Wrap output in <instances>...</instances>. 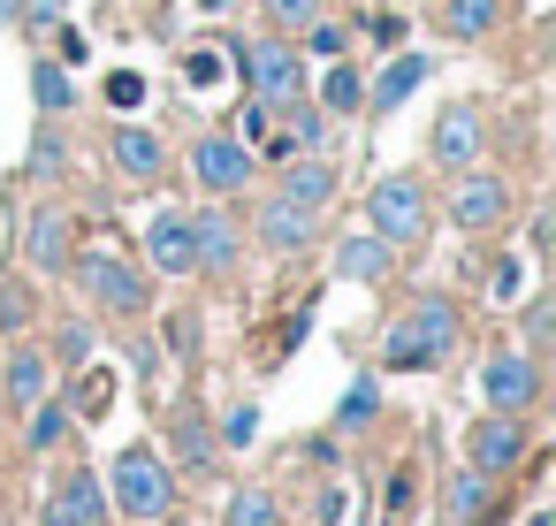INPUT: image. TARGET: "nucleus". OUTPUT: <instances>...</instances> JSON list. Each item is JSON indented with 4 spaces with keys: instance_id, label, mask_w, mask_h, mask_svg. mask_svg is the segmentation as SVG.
I'll return each instance as SVG.
<instances>
[{
    "instance_id": "bb28decb",
    "label": "nucleus",
    "mask_w": 556,
    "mask_h": 526,
    "mask_svg": "<svg viewBox=\"0 0 556 526\" xmlns=\"http://www.w3.org/2000/svg\"><path fill=\"white\" fill-rule=\"evenodd\" d=\"M450 511H457V518H480V511H488V473L465 465V473L450 480Z\"/></svg>"
},
{
    "instance_id": "f257e3e1",
    "label": "nucleus",
    "mask_w": 556,
    "mask_h": 526,
    "mask_svg": "<svg viewBox=\"0 0 556 526\" xmlns=\"http://www.w3.org/2000/svg\"><path fill=\"white\" fill-rule=\"evenodd\" d=\"M450 343H457V313H450L442 298H419V305L389 328L381 366H396V374H427V366H442V359H450Z\"/></svg>"
},
{
    "instance_id": "412c9836",
    "label": "nucleus",
    "mask_w": 556,
    "mask_h": 526,
    "mask_svg": "<svg viewBox=\"0 0 556 526\" xmlns=\"http://www.w3.org/2000/svg\"><path fill=\"white\" fill-rule=\"evenodd\" d=\"M31 100H39V115H70V108H77V77H70L62 62H39V70H31Z\"/></svg>"
},
{
    "instance_id": "20e7f679",
    "label": "nucleus",
    "mask_w": 556,
    "mask_h": 526,
    "mask_svg": "<svg viewBox=\"0 0 556 526\" xmlns=\"http://www.w3.org/2000/svg\"><path fill=\"white\" fill-rule=\"evenodd\" d=\"M237 70L252 77V100H267V108H298V92H305V62L282 39H252L237 54Z\"/></svg>"
},
{
    "instance_id": "c756f323",
    "label": "nucleus",
    "mask_w": 556,
    "mask_h": 526,
    "mask_svg": "<svg viewBox=\"0 0 556 526\" xmlns=\"http://www.w3.org/2000/svg\"><path fill=\"white\" fill-rule=\"evenodd\" d=\"M108 108H123V115L146 108V77H138V70H115V77H108Z\"/></svg>"
},
{
    "instance_id": "dca6fc26",
    "label": "nucleus",
    "mask_w": 556,
    "mask_h": 526,
    "mask_svg": "<svg viewBox=\"0 0 556 526\" xmlns=\"http://www.w3.org/2000/svg\"><path fill=\"white\" fill-rule=\"evenodd\" d=\"M389 260H396V245H381L374 229L336 245V275H343V283H381V275H389Z\"/></svg>"
},
{
    "instance_id": "393cba45",
    "label": "nucleus",
    "mask_w": 556,
    "mask_h": 526,
    "mask_svg": "<svg viewBox=\"0 0 556 526\" xmlns=\"http://www.w3.org/2000/svg\"><path fill=\"white\" fill-rule=\"evenodd\" d=\"M222 70H229V54H222V47H191V54H184V85H191V92L222 85Z\"/></svg>"
},
{
    "instance_id": "37998d69",
    "label": "nucleus",
    "mask_w": 556,
    "mask_h": 526,
    "mask_svg": "<svg viewBox=\"0 0 556 526\" xmlns=\"http://www.w3.org/2000/svg\"><path fill=\"white\" fill-rule=\"evenodd\" d=\"M518 283H526V275H518V260H503V267H495V298H518Z\"/></svg>"
},
{
    "instance_id": "4be33fe9",
    "label": "nucleus",
    "mask_w": 556,
    "mask_h": 526,
    "mask_svg": "<svg viewBox=\"0 0 556 526\" xmlns=\"http://www.w3.org/2000/svg\"><path fill=\"white\" fill-rule=\"evenodd\" d=\"M47 397V359L39 351H16L9 359V404H39Z\"/></svg>"
},
{
    "instance_id": "79ce46f5",
    "label": "nucleus",
    "mask_w": 556,
    "mask_h": 526,
    "mask_svg": "<svg viewBox=\"0 0 556 526\" xmlns=\"http://www.w3.org/2000/svg\"><path fill=\"white\" fill-rule=\"evenodd\" d=\"M85 54H92V47H85V32H62V70H77Z\"/></svg>"
},
{
    "instance_id": "ea45409f",
    "label": "nucleus",
    "mask_w": 556,
    "mask_h": 526,
    "mask_svg": "<svg viewBox=\"0 0 556 526\" xmlns=\"http://www.w3.org/2000/svg\"><path fill=\"white\" fill-rule=\"evenodd\" d=\"M366 32H374L381 47H396V39H404V16H366Z\"/></svg>"
},
{
    "instance_id": "4468645a",
    "label": "nucleus",
    "mask_w": 556,
    "mask_h": 526,
    "mask_svg": "<svg viewBox=\"0 0 556 526\" xmlns=\"http://www.w3.org/2000/svg\"><path fill=\"white\" fill-rule=\"evenodd\" d=\"M260 245H275V252H305L313 245V206H298V199H267L260 206Z\"/></svg>"
},
{
    "instance_id": "0eeeda50",
    "label": "nucleus",
    "mask_w": 556,
    "mask_h": 526,
    "mask_svg": "<svg viewBox=\"0 0 556 526\" xmlns=\"http://www.w3.org/2000/svg\"><path fill=\"white\" fill-rule=\"evenodd\" d=\"M480 146H488V123H480V108H450V115L427 130V153H434V168H472V161H480Z\"/></svg>"
},
{
    "instance_id": "a878e982",
    "label": "nucleus",
    "mask_w": 556,
    "mask_h": 526,
    "mask_svg": "<svg viewBox=\"0 0 556 526\" xmlns=\"http://www.w3.org/2000/svg\"><path fill=\"white\" fill-rule=\"evenodd\" d=\"M320 100H328L336 115H351V108H366V77H358V70H328V85H320Z\"/></svg>"
},
{
    "instance_id": "7c9ffc66",
    "label": "nucleus",
    "mask_w": 556,
    "mask_h": 526,
    "mask_svg": "<svg viewBox=\"0 0 556 526\" xmlns=\"http://www.w3.org/2000/svg\"><path fill=\"white\" fill-rule=\"evenodd\" d=\"M176 450H184L191 465H206V458H214V435H206V419H199V412H191V419L176 427Z\"/></svg>"
},
{
    "instance_id": "e433bc0d",
    "label": "nucleus",
    "mask_w": 556,
    "mask_h": 526,
    "mask_svg": "<svg viewBox=\"0 0 556 526\" xmlns=\"http://www.w3.org/2000/svg\"><path fill=\"white\" fill-rule=\"evenodd\" d=\"M62 359H92V328L85 321H62Z\"/></svg>"
},
{
    "instance_id": "5701e85b",
    "label": "nucleus",
    "mask_w": 556,
    "mask_h": 526,
    "mask_svg": "<svg viewBox=\"0 0 556 526\" xmlns=\"http://www.w3.org/2000/svg\"><path fill=\"white\" fill-rule=\"evenodd\" d=\"M108 404H115V374L108 366H85L77 374V419H100Z\"/></svg>"
},
{
    "instance_id": "b1692460",
    "label": "nucleus",
    "mask_w": 556,
    "mask_h": 526,
    "mask_svg": "<svg viewBox=\"0 0 556 526\" xmlns=\"http://www.w3.org/2000/svg\"><path fill=\"white\" fill-rule=\"evenodd\" d=\"M229 526H282V511H275V496H267V488H237Z\"/></svg>"
},
{
    "instance_id": "7ed1b4c3",
    "label": "nucleus",
    "mask_w": 556,
    "mask_h": 526,
    "mask_svg": "<svg viewBox=\"0 0 556 526\" xmlns=\"http://www.w3.org/2000/svg\"><path fill=\"white\" fill-rule=\"evenodd\" d=\"M77 283H85V298H92L100 313H115V321H138V313H146V275H138L123 252H85V260H77Z\"/></svg>"
},
{
    "instance_id": "6ab92c4d",
    "label": "nucleus",
    "mask_w": 556,
    "mask_h": 526,
    "mask_svg": "<svg viewBox=\"0 0 556 526\" xmlns=\"http://www.w3.org/2000/svg\"><path fill=\"white\" fill-rule=\"evenodd\" d=\"M282 199H298V206L320 214V206L336 199V168H328V161H290V168H282Z\"/></svg>"
},
{
    "instance_id": "2eb2a0df",
    "label": "nucleus",
    "mask_w": 556,
    "mask_h": 526,
    "mask_svg": "<svg viewBox=\"0 0 556 526\" xmlns=\"http://www.w3.org/2000/svg\"><path fill=\"white\" fill-rule=\"evenodd\" d=\"M146 260H153L161 275H191V267H199V252H191V214H161V222L146 229Z\"/></svg>"
},
{
    "instance_id": "2f4dec72",
    "label": "nucleus",
    "mask_w": 556,
    "mask_h": 526,
    "mask_svg": "<svg viewBox=\"0 0 556 526\" xmlns=\"http://www.w3.org/2000/svg\"><path fill=\"white\" fill-rule=\"evenodd\" d=\"M252 435H260V404H237L229 427H222V442H229V450H252Z\"/></svg>"
},
{
    "instance_id": "c9c22d12",
    "label": "nucleus",
    "mask_w": 556,
    "mask_h": 526,
    "mask_svg": "<svg viewBox=\"0 0 556 526\" xmlns=\"http://www.w3.org/2000/svg\"><path fill=\"white\" fill-rule=\"evenodd\" d=\"M24 24L31 32H62V0H24Z\"/></svg>"
},
{
    "instance_id": "a211bd4d",
    "label": "nucleus",
    "mask_w": 556,
    "mask_h": 526,
    "mask_svg": "<svg viewBox=\"0 0 556 526\" xmlns=\"http://www.w3.org/2000/svg\"><path fill=\"white\" fill-rule=\"evenodd\" d=\"M115 168L138 176V184H153V176H161V138H153L146 123H123V130H115Z\"/></svg>"
},
{
    "instance_id": "49530a36",
    "label": "nucleus",
    "mask_w": 556,
    "mask_h": 526,
    "mask_svg": "<svg viewBox=\"0 0 556 526\" xmlns=\"http://www.w3.org/2000/svg\"><path fill=\"white\" fill-rule=\"evenodd\" d=\"M526 526H556V518H548V511H533V518H526Z\"/></svg>"
},
{
    "instance_id": "72a5a7b5",
    "label": "nucleus",
    "mask_w": 556,
    "mask_h": 526,
    "mask_svg": "<svg viewBox=\"0 0 556 526\" xmlns=\"http://www.w3.org/2000/svg\"><path fill=\"white\" fill-rule=\"evenodd\" d=\"M31 168H39V176H62V138H54V130H39V146H31Z\"/></svg>"
},
{
    "instance_id": "4c0bfd02",
    "label": "nucleus",
    "mask_w": 556,
    "mask_h": 526,
    "mask_svg": "<svg viewBox=\"0 0 556 526\" xmlns=\"http://www.w3.org/2000/svg\"><path fill=\"white\" fill-rule=\"evenodd\" d=\"M290 138H298V153H305V146H320V138H328V123H320V115H313V108H305V115H298V123H290Z\"/></svg>"
},
{
    "instance_id": "a19ab883",
    "label": "nucleus",
    "mask_w": 556,
    "mask_h": 526,
    "mask_svg": "<svg viewBox=\"0 0 556 526\" xmlns=\"http://www.w3.org/2000/svg\"><path fill=\"white\" fill-rule=\"evenodd\" d=\"M305 32H313V54H343V32L336 24H305Z\"/></svg>"
},
{
    "instance_id": "aec40b11",
    "label": "nucleus",
    "mask_w": 556,
    "mask_h": 526,
    "mask_svg": "<svg viewBox=\"0 0 556 526\" xmlns=\"http://www.w3.org/2000/svg\"><path fill=\"white\" fill-rule=\"evenodd\" d=\"M503 16V0H442V32L450 39H488Z\"/></svg>"
},
{
    "instance_id": "f704fd0d",
    "label": "nucleus",
    "mask_w": 556,
    "mask_h": 526,
    "mask_svg": "<svg viewBox=\"0 0 556 526\" xmlns=\"http://www.w3.org/2000/svg\"><path fill=\"white\" fill-rule=\"evenodd\" d=\"M374 404H381V389H374V381H358V389L343 397V427H358V419H366Z\"/></svg>"
},
{
    "instance_id": "6e6552de",
    "label": "nucleus",
    "mask_w": 556,
    "mask_h": 526,
    "mask_svg": "<svg viewBox=\"0 0 556 526\" xmlns=\"http://www.w3.org/2000/svg\"><path fill=\"white\" fill-rule=\"evenodd\" d=\"M480 389H488V404H495V412H526V404L541 397V366H533V359H518V351H503V359H488V366H480Z\"/></svg>"
},
{
    "instance_id": "a18cd8bd",
    "label": "nucleus",
    "mask_w": 556,
    "mask_h": 526,
    "mask_svg": "<svg viewBox=\"0 0 556 526\" xmlns=\"http://www.w3.org/2000/svg\"><path fill=\"white\" fill-rule=\"evenodd\" d=\"M184 9H206V16H222V9H229V0H184Z\"/></svg>"
},
{
    "instance_id": "58836bf2",
    "label": "nucleus",
    "mask_w": 556,
    "mask_h": 526,
    "mask_svg": "<svg viewBox=\"0 0 556 526\" xmlns=\"http://www.w3.org/2000/svg\"><path fill=\"white\" fill-rule=\"evenodd\" d=\"M0 321L24 328V321H31V298H24V290H9V298H0Z\"/></svg>"
},
{
    "instance_id": "9b49d317",
    "label": "nucleus",
    "mask_w": 556,
    "mask_h": 526,
    "mask_svg": "<svg viewBox=\"0 0 556 526\" xmlns=\"http://www.w3.org/2000/svg\"><path fill=\"white\" fill-rule=\"evenodd\" d=\"M503 214H510L503 176H457V191H450V222L457 229H495Z\"/></svg>"
},
{
    "instance_id": "39448f33",
    "label": "nucleus",
    "mask_w": 556,
    "mask_h": 526,
    "mask_svg": "<svg viewBox=\"0 0 556 526\" xmlns=\"http://www.w3.org/2000/svg\"><path fill=\"white\" fill-rule=\"evenodd\" d=\"M366 222H374L381 245H412V237L427 229V191H419V176H381Z\"/></svg>"
},
{
    "instance_id": "c03bdc74",
    "label": "nucleus",
    "mask_w": 556,
    "mask_h": 526,
    "mask_svg": "<svg viewBox=\"0 0 556 526\" xmlns=\"http://www.w3.org/2000/svg\"><path fill=\"white\" fill-rule=\"evenodd\" d=\"M24 16V0H0V24H16Z\"/></svg>"
},
{
    "instance_id": "c85d7f7f",
    "label": "nucleus",
    "mask_w": 556,
    "mask_h": 526,
    "mask_svg": "<svg viewBox=\"0 0 556 526\" xmlns=\"http://www.w3.org/2000/svg\"><path fill=\"white\" fill-rule=\"evenodd\" d=\"M70 435V404H39V419H31V450H54Z\"/></svg>"
},
{
    "instance_id": "ddd939ff",
    "label": "nucleus",
    "mask_w": 556,
    "mask_h": 526,
    "mask_svg": "<svg viewBox=\"0 0 556 526\" xmlns=\"http://www.w3.org/2000/svg\"><path fill=\"white\" fill-rule=\"evenodd\" d=\"M191 252H199V267H237L244 229H237L222 206H199V214H191Z\"/></svg>"
},
{
    "instance_id": "1a4fd4ad",
    "label": "nucleus",
    "mask_w": 556,
    "mask_h": 526,
    "mask_svg": "<svg viewBox=\"0 0 556 526\" xmlns=\"http://www.w3.org/2000/svg\"><path fill=\"white\" fill-rule=\"evenodd\" d=\"M472 473H510L518 458H526V427H518V412H488L480 427H472Z\"/></svg>"
},
{
    "instance_id": "9d476101",
    "label": "nucleus",
    "mask_w": 556,
    "mask_h": 526,
    "mask_svg": "<svg viewBox=\"0 0 556 526\" xmlns=\"http://www.w3.org/2000/svg\"><path fill=\"white\" fill-rule=\"evenodd\" d=\"M39 526H108V488L100 473H70L54 496H47V518Z\"/></svg>"
},
{
    "instance_id": "473e14b6",
    "label": "nucleus",
    "mask_w": 556,
    "mask_h": 526,
    "mask_svg": "<svg viewBox=\"0 0 556 526\" xmlns=\"http://www.w3.org/2000/svg\"><path fill=\"white\" fill-rule=\"evenodd\" d=\"M267 16H275L282 32H305V24L320 16V0H267Z\"/></svg>"
},
{
    "instance_id": "f03ea898",
    "label": "nucleus",
    "mask_w": 556,
    "mask_h": 526,
    "mask_svg": "<svg viewBox=\"0 0 556 526\" xmlns=\"http://www.w3.org/2000/svg\"><path fill=\"white\" fill-rule=\"evenodd\" d=\"M108 503L123 511V518H168L176 511V488H168V465L153 458V450H115V465H108Z\"/></svg>"
},
{
    "instance_id": "f3484780",
    "label": "nucleus",
    "mask_w": 556,
    "mask_h": 526,
    "mask_svg": "<svg viewBox=\"0 0 556 526\" xmlns=\"http://www.w3.org/2000/svg\"><path fill=\"white\" fill-rule=\"evenodd\" d=\"M419 77H427V62H419V54H396V62H389V70L374 77L366 108H374V115H396V108H404V100L419 92Z\"/></svg>"
},
{
    "instance_id": "de8ad7c7",
    "label": "nucleus",
    "mask_w": 556,
    "mask_h": 526,
    "mask_svg": "<svg viewBox=\"0 0 556 526\" xmlns=\"http://www.w3.org/2000/svg\"><path fill=\"white\" fill-rule=\"evenodd\" d=\"M366 526H381V518H366Z\"/></svg>"
},
{
    "instance_id": "cd10ccee",
    "label": "nucleus",
    "mask_w": 556,
    "mask_h": 526,
    "mask_svg": "<svg viewBox=\"0 0 556 526\" xmlns=\"http://www.w3.org/2000/svg\"><path fill=\"white\" fill-rule=\"evenodd\" d=\"M267 130H275V108H267V100H244V115H237V130H229V138H237V146H260Z\"/></svg>"
},
{
    "instance_id": "423d86ee",
    "label": "nucleus",
    "mask_w": 556,
    "mask_h": 526,
    "mask_svg": "<svg viewBox=\"0 0 556 526\" xmlns=\"http://www.w3.org/2000/svg\"><path fill=\"white\" fill-rule=\"evenodd\" d=\"M191 176L222 199V191H244L252 184V146H237L229 130H214V138H199L191 146Z\"/></svg>"
},
{
    "instance_id": "f8f14e48",
    "label": "nucleus",
    "mask_w": 556,
    "mask_h": 526,
    "mask_svg": "<svg viewBox=\"0 0 556 526\" xmlns=\"http://www.w3.org/2000/svg\"><path fill=\"white\" fill-rule=\"evenodd\" d=\"M70 245H77V222H70V206H39L31 214V267L39 275H54V267H70Z\"/></svg>"
}]
</instances>
